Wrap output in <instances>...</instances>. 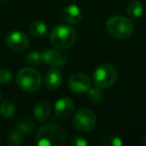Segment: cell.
Instances as JSON below:
<instances>
[{
    "label": "cell",
    "mask_w": 146,
    "mask_h": 146,
    "mask_svg": "<svg viewBox=\"0 0 146 146\" xmlns=\"http://www.w3.org/2000/svg\"><path fill=\"white\" fill-rule=\"evenodd\" d=\"M16 127H18L24 134H29V133H31L33 130H34L35 125H34V123H33L32 120L25 119V120L20 121V123H19Z\"/></svg>",
    "instance_id": "cell-21"
},
{
    "label": "cell",
    "mask_w": 146,
    "mask_h": 146,
    "mask_svg": "<svg viewBox=\"0 0 146 146\" xmlns=\"http://www.w3.org/2000/svg\"><path fill=\"white\" fill-rule=\"evenodd\" d=\"M0 141H1V140H0Z\"/></svg>",
    "instance_id": "cell-26"
},
{
    "label": "cell",
    "mask_w": 146,
    "mask_h": 146,
    "mask_svg": "<svg viewBox=\"0 0 146 146\" xmlns=\"http://www.w3.org/2000/svg\"><path fill=\"white\" fill-rule=\"evenodd\" d=\"M97 122L96 115L91 109L81 108L73 115L72 125L77 131L89 132L94 129Z\"/></svg>",
    "instance_id": "cell-6"
},
{
    "label": "cell",
    "mask_w": 146,
    "mask_h": 146,
    "mask_svg": "<svg viewBox=\"0 0 146 146\" xmlns=\"http://www.w3.org/2000/svg\"><path fill=\"white\" fill-rule=\"evenodd\" d=\"M43 62L52 67H61L66 64L67 57L59 48H47L42 52Z\"/></svg>",
    "instance_id": "cell-9"
},
{
    "label": "cell",
    "mask_w": 146,
    "mask_h": 146,
    "mask_svg": "<svg viewBox=\"0 0 146 146\" xmlns=\"http://www.w3.org/2000/svg\"><path fill=\"white\" fill-rule=\"evenodd\" d=\"M88 97L93 102H101L104 98V91L101 87L95 85L93 87H90L88 90Z\"/></svg>",
    "instance_id": "cell-18"
},
{
    "label": "cell",
    "mask_w": 146,
    "mask_h": 146,
    "mask_svg": "<svg viewBox=\"0 0 146 146\" xmlns=\"http://www.w3.org/2000/svg\"><path fill=\"white\" fill-rule=\"evenodd\" d=\"M26 61L30 65H39L41 62H43L42 53L37 50H32L27 53Z\"/></svg>",
    "instance_id": "cell-19"
},
{
    "label": "cell",
    "mask_w": 146,
    "mask_h": 146,
    "mask_svg": "<svg viewBox=\"0 0 146 146\" xmlns=\"http://www.w3.org/2000/svg\"><path fill=\"white\" fill-rule=\"evenodd\" d=\"M12 72L9 69L1 68L0 69V84H8L12 80Z\"/></svg>",
    "instance_id": "cell-22"
},
{
    "label": "cell",
    "mask_w": 146,
    "mask_h": 146,
    "mask_svg": "<svg viewBox=\"0 0 146 146\" xmlns=\"http://www.w3.org/2000/svg\"><path fill=\"white\" fill-rule=\"evenodd\" d=\"M6 45L11 50L22 52L28 48L29 39L21 31H11L6 36Z\"/></svg>",
    "instance_id": "cell-7"
},
{
    "label": "cell",
    "mask_w": 146,
    "mask_h": 146,
    "mask_svg": "<svg viewBox=\"0 0 146 146\" xmlns=\"http://www.w3.org/2000/svg\"><path fill=\"white\" fill-rule=\"evenodd\" d=\"M76 31L70 25H55L50 32V41L56 48L66 49L76 41Z\"/></svg>",
    "instance_id": "cell-2"
},
{
    "label": "cell",
    "mask_w": 146,
    "mask_h": 146,
    "mask_svg": "<svg viewBox=\"0 0 146 146\" xmlns=\"http://www.w3.org/2000/svg\"><path fill=\"white\" fill-rule=\"evenodd\" d=\"M106 30L110 36L119 40L129 38L134 30V25L129 18L124 16H113L108 19Z\"/></svg>",
    "instance_id": "cell-3"
},
{
    "label": "cell",
    "mask_w": 146,
    "mask_h": 146,
    "mask_svg": "<svg viewBox=\"0 0 146 146\" xmlns=\"http://www.w3.org/2000/svg\"><path fill=\"white\" fill-rule=\"evenodd\" d=\"M33 113H34L35 119L39 122H45L49 118L51 113V107L50 104L45 100H41L38 101L34 106L33 109Z\"/></svg>",
    "instance_id": "cell-13"
},
{
    "label": "cell",
    "mask_w": 146,
    "mask_h": 146,
    "mask_svg": "<svg viewBox=\"0 0 146 146\" xmlns=\"http://www.w3.org/2000/svg\"><path fill=\"white\" fill-rule=\"evenodd\" d=\"M71 146H87L88 141L81 135H74L70 139Z\"/></svg>",
    "instance_id": "cell-23"
},
{
    "label": "cell",
    "mask_w": 146,
    "mask_h": 146,
    "mask_svg": "<svg viewBox=\"0 0 146 146\" xmlns=\"http://www.w3.org/2000/svg\"><path fill=\"white\" fill-rule=\"evenodd\" d=\"M1 97H2V92L0 91V99H1Z\"/></svg>",
    "instance_id": "cell-24"
},
{
    "label": "cell",
    "mask_w": 146,
    "mask_h": 146,
    "mask_svg": "<svg viewBox=\"0 0 146 146\" xmlns=\"http://www.w3.org/2000/svg\"><path fill=\"white\" fill-rule=\"evenodd\" d=\"M127 13L130 18L132 19H139L144 13V6L140 1L133 0L128 4Z\"/></svg>",
    "instance_id": "cell-14"
},
{
    "label": "cell",
    "mask_w": 146,
    "mask_h": 146,
    "mask_svg": "<svg viewBox=\"0 0 146 146\" xmlns=\"http://www.w3.org/2000/svg\"><path fill=\"white\" fill-rule=\"evenodd\" d=\"M68 87L74 93H85L91 87V81L84 73H75L68 79Z\"/></svg>",
    "instance_id": "cell-8"
},
{
    "label": "cell",
    "mask_w": 146,
    "mask_h": 146,
    "mask_svg": "<svg viewBox=\"0 0 146 146\" xmlns=\"http://www.w3.org/2000/svg\"><path fill=\"white\" fill-rule=\"evenodd\" d=\"M17 85L25 92H36L41 86V75L39 71L32 67L20 69L16 76Z\"/></svg>",
    "instance_id": "cell-4"
},
{
    "label": "cell",
    "mask_w": 146,
    "mask_h": 146,
    "mask_svg": "<svg viewBox=\"0 0 146 146\" xmlns=\"http://www.w3.org/2000/svg\"><path fill=\"white\" fill-rule=\"evenodd\" d=\"M29 32L34 37H43L47 34L48 27L42 21H34L29 25Z\"/></svg>",
    "instance_id": "cell-15"
},
{
    "label": "cell",
    "mask_w": 146,
    "mask_h": 146,
    "mask_svg": "<svg viewBox=\"0 0 146 146\" xmlns=\"http://www.w3.org/2000/svg\"><path fill=\"white\" fill-rule=\"evenodd\" d=\"M117 71L111 64H101L93 73V81L95 85L101 88H109L116 82Z\"/></svg>",
    "instance_id": "cell-5"
},
{
    "label": "cell",
    "mask_w": 146,
    "mask_h": 146,
    "mask_svg": "<svg viewBox=\"0 0 146 146\" xmlns=\"http://www.w3.org/2000/svg\"><path fill=\"white\" fill-rule=\"evenodd\" d=\"M24 139V133L18 127L10 130L7 135V143L10 146H19L22 144Z\"/></svg>",
    "instance_id": "cell-16"
},
{
    "label": "cell",
    "mask_w": 146,
    "mask_h": 146,
    "mask_svg": "<svg viewBox=\"0 0 146 146\" xmlns=\"http://www.w3.org/2000/svg\"><path fill=\"white\" fill-rule=\"evenodd\" d=\"M63 18L69 25H75L81 21L82 13L80 8L75 4H70L65 7L63 11Z\"/></svg>",
    "instance_id": "cell-12"
},
{
    "label": "cell",
    "mask_w": 146,
    "mask_h": 146,
    "mask_svg": "<svg viewBox=\"0 0 146 146\" xmlns=\"http://www.w3.org/2000/svg\"><path fill=\"white\" fill-rule=\"evenodd\" d=\"M101 144L102 146H122L123 145V141L118 136L109 135L102 140Z\"/></svg>",
    "instance_id": "cell-20"
},
{
    "label": "cell",
    "mask_w": 146,
    "mask_h": 146,
    "mask_svg": "<svg viewBox=\"0 0 146 146\" xmlns=\"http://www.w3.org/2000/svg\"><path fill=\"white\" fill-rule=\"evenodd\" d=\"M15 113V105L10 100H3L0 104V114L4 118H12Z\"/></svg>",
    "instance_id": "cell-17"
},
{
    "label": "cell",
    "mask_w": 146,
    "mask_h": 146,
    "mask_svg": "<svg viewBox=\"0 0 146 146\" xmlns=\"http://www.w3.org/2000/svg\"><path fill=\"white\" fill-rule=\"evenodd\" d=\"M1 1H3V0H0V2H1Z\"/></svg>",
    "instance_id": "cell-25"
},
{
    "label": "cell",
    "mask_w": 146,
    "mask_h": 146,
    "mask_svg": "<svg viewBox=\"0 0 146 146\" xmlns=\"http://www.w3.org/2000/svg\"><path fill=\"white\" fill-rule=\"evenodd\" d=\"M74 111V102L69 97H61L55 102L54 112L59 119H66L70 117Z\"/></svg>",
    "instance_id": "cell-10"
},
{
    "label": "cell",
    "mask_w": 146,
    "mask_h": 146,
    "mask_svg": "<svg viewBox=\"0 0 146 146\" xmlns=\"http://www.w3.org/2000/svg\"><path fill=\"white\" fill-rule=\"evenodd\" d=\"M35 142L38 146H63L66 135L63 128L57 124H43L36 131Z\"/></svg>",
    "instance_id": "cell-1"
},
{
    "label": "cell",
    "mask_w": 146,
    "mask_h": 146,
    "mask_svg": "<svg viewBox=\"0 0 146 146\" xmlns=\"http://www.w3.org/2000/svg\"><path fill=\"white\" fill-rule=\"evenodd\" d=\"M63 81V75L60 70L54 67L47 71L45 75V85L49 90H56L61 86Z\"/></svg>",
    "instance_id": "cell-11"
}]
</instances>
